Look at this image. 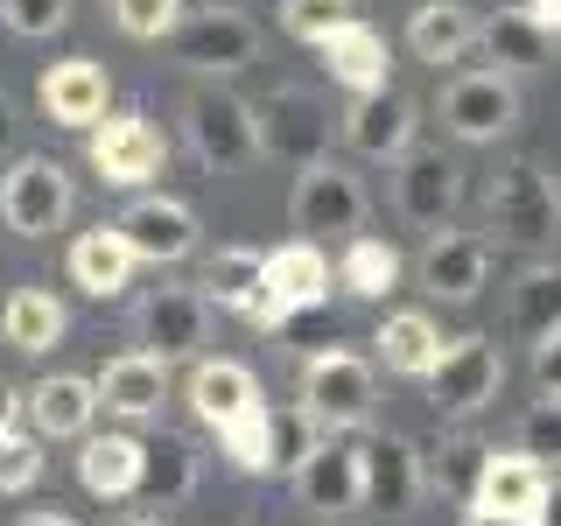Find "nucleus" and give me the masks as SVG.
<instances>
[{
	"label": "nucleus",
	"mask_w": 561,
	"mask_h": 526,
	"mask_svg": "<svg viewBox=\"0 0 561 526\" xmlns=\"http://www.w3.org/2000/svg\"><path fill=\"white\" fill-rule=\"evenodd\" d=\"M484 218L499 245H513L540 267V260H554L561 245V190L554 175L534 162V155H505L499 169H491V190H484Z\"/></svg>",
	"instance_id": "f257e3e1"
},
{
	"label": "nucleus",
	"mask_w": 561,
	"mask_h": 526,
	"mask_svg": "<svg viewBox=\"0 0 561 526\" xmlns=\"http://www.w3.org/2000/svg\"><path fill=\"white\" fill-rule=\"evenodd\" d=\"M330 302V260H323V245H309V239H288V245H274L267 260H260V302L245 323L253 330H288L295 316H309V309H323Z\"/></svg>",
	"instance_id": "f03ea898"
},
{
	"label": "nucleus",
	"mask_w": 561,
	"mask_h": 526,
	"mask_svg": "<svg viewBox=\"0 0 561 526\" xmlns=\"http://www.w3.org/2000/svg\"><path fill=\"white\" fill-rule=\"evenodd\" d=\"M373 400H379V379L358 351H316L302 365V408L323 435H344V428H365L373 421Z\"/></svg>",
	"instance_id": "7ed1b4c3"
},
{
	"label": "nucleus",
	"mask_w": 561,
	"mask_h": 526,
	"mask_svg": "<svg viewBox=\"0 0 561 526\" xmlns=\"http://www.w3.org/2000/svg\"><path fill=\"white\" fill-rule=\"evenodd\" d=\"M183 134H190V148H197V162L218 169V175H239L245 162H260L253 105L232 99L225 84H197V92L183 99Z\"/></svg>",
	"instance_id": "20e7f679"
},
{
	"label": "nucleus",
	"mask_w": 561,
	"mask_h": 526,
	"mask_svg": "<svg viewBox=\"0 0 561 526\" xmlns=\"http://www.w3.org/2000/svg\"><path fill=\"white\" fill-rule=\"evenodd\" d=\"M253 140L260 155H274V162H295V169H316L330 162V105L316 92H267L253 105Z\"/></svg>",
	"instance_id": "39448f33"
},
{
	"label": "nucleus",
	"mask_w": 561,
	"mask_h": 526,
	"mask_svg": "<svg viewBox=\"0 0 561 526\" xmlns=\"http://www.w3.org/2000/svg\"><path fill=\"white\" fill-rule=\"evenodd\" d=\"M421 386H428V408L443 421H470V414H484L491 400H499L505 358H499L491 338H456V344H443V365H435Z\"/></svg>",
	"instance_id": "423d86ee"
},
{
	"label": "nucleus",
	"mask_w": 561,
	"mask_h": 526,
	"mask_svg": "<svg viewBox=\"0 0 561 526\" xmlns=\"http://www.w3.org/2000/svg\"><path fill=\"white\" fill-rule=\"evenodd\" d=\"M288 218H295V232L309 245L316 239H358L365 232V183L344 162H316V169L295 175Z\"/></svg>",
	"instance_id": "0eeeda50"
},
{
	"label": "nucleus",
	"mask_w": 561,
	"mask_h": 526,
	"mask_svg": "<svg viewBox=\"0 0 561 526\" xmlns=\"http://www.w3.org/2000/svg\"><path fill=\"white\" fill-rule=\"evenodd\" d=\"M169 43H175V57L190 70H204V78H232V70H245L260 57V28L245 22L239 8H218V0H210V8H190Z\"/></svg>",
	"instance_id": "6e6552de"
},
{
	"label": "nucleus",
	"mask_w": 561,
	"mask_h": 526,
	"mask_svg": "<svg viewBox=\"0 0 561 526\" xmlns=\"http://www.w3.org/2000/svg\"><path fill=\"white\" fill-rule=\"evenodd\" d=\"M0 218H8L14 232H28V239L64 232V218H70L64 162H49V155H14V169L0 175Z\"/></svg>",
	"instance_id": "1a4fd4ad"
},
{
	"label": "nucleus",
	"mask_w": 561,
	"mask_h": 526,
	"mask_svg": "<svg viewBox=\"0 0 561 526\" xmlns=\"http://www.w3.org/2000/svg\"><path fill=\"white\" fill-rule=\"evenodd\" d=\"M435 105H443V127L456 140H499L519 119V84L499 78V70H456Z\"/></svg>",
	"instance_id": "9d476101"
},
{
	"label": "nucleus",
	"mask_w": 561,
	"mask_h": 526,
	"mask_svg": "<svg viewBox=\"0 0 561 526\" xmlns=\"http://www.w3.org/2000/svg\"><path fill=\"white\" fill-rule=\"evenodd\" d=\"M463 197V169H456L449 148H408L393 169V204L400 218L421 225V232H449V210Z\"/></svg>",
	"instance_id": "9b49d317"
},
{
	"label": "nucleus",
	"mask_w": 561,
	"mask_h": 526,
	"mask_svg": "<svg viewBox=\"0 0 561 526\" xmlns=\"http://www.w3.org/2000/svg\"><path fill=\"white\" fill-rule=\"evenodd\" d=\"M169 162V140L148 127V113H105L92 127V169L113 190H140L148 175H162Z\"/></svg>",
	"instance_id": "f8f14e48"
},
{
	"label": "nucleus",
	"mask_w": 561,
	"mask_h": 526,
	"mask_svg": "<svg viewBox=\"0 0 561 526\" xmlns=\"http://www.w3.org/2000/svg\"><path fill=\"white\" fill-rule=\"evenodd\" d=\"M295 499H302L309 513H323V519L358 513V505H365V464H358V443H351V435H323V443L309 449V464L295 470Z\"/></svg>",
	"instance_id": "ddd939ff"
},
{
	"label": "nucleus",
	"mask_w": 561,
	"mask_h": 526,
	"mask_svg": "<svg viewBox=\"0 0 561 526\" xmlns=\"http://www.w3.org/2000/svg\"><path fill=\"white\" fill-rule=\"evenodd\" d=\"M134 338L162 365L190 358V351H204V338H210V302L190 295V288H162V295H148V302L134 309Z\"/></svg>",
	"instance_id": "4468645a"
},
{
	"label": "nucleus",
	"mask_w": 561,
	"mask_h": 526,
	"mask_svg": "<svg viewBox=\"0 0 561 526\" xmlns=\"http://www.w3.org/2000/svg\"><path fill=\"white\" fill-rule=\"evenodd\" d=\"M337 127L351 140V155H365V162H400V155L414 148V127H421V119H414V99L386 84V92L351 99Z\"/></svg>",
	"instance_id": "2eb2a0df"
},
{
	"label": "nucleus",
	"mask_w": 561,
	"mask_h": 526,
	"mask_svg": "<svg viewBox=\"0 0 561 526\" xmlns=\"http://www.w3.org/2000/svg\"><path fill=\"white\" fill-rule=\"evenodd\" d=\"M113 232L127 239L134 260H190L197 253V210L175 204V197H134L127 210L113 218Z\"/></svg>",
	"instance_id": "dca6fc26"
},
{
	"label": "nucleus",
	"mask_w": 561,
	"mask_h": 526,
	"mask_svg": "<svg viewBox=\"0 0 561 526\" xmlns=\"http://www.w3.org/2000/svg\"><path fill=\"white\" fill-rule=\"evenodd\" d=\"M358 464H365V505L386 519H408L421 505V449L408 435H373V443H358Z\"/></svg>",
	"instance_id": "f3484780"
},
{
	"label": "nucleus",
	"mask_w": 561,
	"mask_h": 526,
	"mask_svg": "<svg viewBox=\"0 0 561 526\" xmlns=\"http://www.w3.org/2000/svg\"><path fill=\"white\" fill-rule=\"evenodd\" d=\"M540 499H548V470L519 449H491L484 456V478L470 491V513H491V519H540Z\"/></svg>",
	"instance_id": "a211bd4d"
},
{
	"label": "nucleus",
	"mask_w": 561,
	"mask_h": 526,
	"mask_svg": "<svg viewBox=\"0 0 561 526\" xmlns=\"http://www.w3.org/2000/svg\"><path fill=\"white\" fill-rule=\"evenodd\" d=\"M491 281V239L478 232H435L428 253H421V288L435 302H478Z\"/></svg>",
	"instance_id": "6ab92c4d"
},
{
	"label": "nucleus",
	"mask_w": 561,
	"mask_h": 526,
	"mask_svg": "<svg viewBox=\"0 0 561 526\" xmlns=\"http://www.w3.org/2000/svg\"><path fill=\"white\" fill-rule=\"evenodd\" d=\"M35 99H43V113L57 119V127H78L92 134L105 119V99H113V84H105V70L92 57H64L43 70V84H35Z\"/></svg>",
	"instance_id": "aec40b11"
},
{
	"label": "nucleus",
	"mask_w": 561,
	"mask_h": 526,
	"mask_svg": "<svg viewBox=\"0 0 561 526\" xmlns=\"http://www.w3.org/2000/svg\"><path fill=\"white\" fill-rule=\"evenodd\" d=\"M22 408L35 414V443H64V435H92L99 393H92V379H78V373H49L22 393Z\"/></svg>",
	"instance_id": "412c9836"
},
{
	"label": "nucleus",
	"mask_w": 561,
	"mask_h": 526,
	"mask_svg": "<svg viewBox=\"0 0 561 526\" xmlns=\"http://www.w3.org/2000/svg\"><path fill=\"white\" fill-rule=\"evenodd\" d=\"M92 393H99V408H113V414H127V421H154V414H162V400H169V365L148 358V351H127V358H113L92 379Z\"/></svg>",
	"instance_id": "4be33fe9"
},
{
	"label": "nucleus",
	"mask_w": 561,
	"mask_h": 526,
	"mask_svg": "<svg viewBox=\"0 0 561 526\" xmlns=\"http://www.w3.org/2000/svg\"><path fill=\"white\" fill-rule=\"evenodd\" d=\"M190 408H197L204 428H232L239 414H253V408H260V379H253V365H239V358H204L197 373H190Z\"/></svg>",
	"instance_id": "5701e85b"
},
{
	"label": "nucleus",
	"mask_w": 561,
	"mask_h": 526,
	"mask_svg": "<svg viewBox=\"0 0 561 526\" xmlns=\"http://www.w3.org/2000/svg\"><path fill=\"white\" fill-rule=\"evenodd\" d=\"M323 64H330V78L344 84L351 99H365V92H386V64H393V49H386V35L373 22H344L337 35H323Z\"/></svg>",
	"instance_id": "b1692460"
},
{
	"label": "nucleus",
	"mask_w": 561,
	"mask_h": 526,
	"mask_svg": "<svg viewBox=\"0 0 561 526\" xmlns=\"http://www.w3.org/2000/svg\"><path fill=\"white\" fill-rule=\"evenodd\" d=\"M408 49L421 64H463L478 49V8L470 0H421L408 22Z\"/></svg>",
	"instance_id": "393cba45"
},
{
	"label": "nucleus",
	"mask_w": 561,
	"mask_h": 526,
	"mask_svg": "<svg viewBox=\"0 0 561 526\" xmlns=\"http://www.w3.org/2000/svg\"><path fill=\"white\" fill-rule=\"evenodd\" d=\"M190 491H197V443L190 435H154V443H140V484L134 499L148 505H183Z\"/></svg>",
	"instance_id": "a878e982"
},
{
	"label": "nucleus",
	"mask_w": 561,
	"mask_h": 526,
	"mask_svg": "<svg viewBox=\"0 0 561 526\" xmlns=\"http://www.w3.org/2000/svg\"><path fill=\"white\" fill-rule=\"evenodd\" d=\"M140 260L127 253V239L113 232V225H92V232H78L70 245V281H78L84 295H99V302H113V295H127Z\"/></svg>",
	"instance_id": "bb28decb"
},
{
	"label": "nucleus",
	"mask_w": 561,
	"mask_h": 526,
	"mask_svg": "<svg viewBox=\"0 0 561 526\" xmlns=\"http://www.w3.org/2000/svg\"><path fill=\"white\" fill-rule=\"evenodd\" d=\"M373 344H379L386 373H400V379H428L435 365H443V330H435V316H421V309L386 316Z\"/></svg>",
	"instance_id": "cd10ccee"
},
{
	"label": "nucleus",
	"mask_w": 561,
	"mask_h": 526,
	"mask_svg": "<svg viewBox=\"0 0 561 526\" xmlns=\"http://www.w3.org/2000/svg\"><path fill=\"white\" fill-rule=\"evenodd\" d=\"M513 338L534 351L561 338V267L554 260H540V267H526L513 281Z\"/></svg>",
	"instance_id": "c85d7f7f"
},
{
	"label": "nucleus",
	"mask_w": 561,
	"mask_h": 526,
	"mask_svg": "<svg viewBox=\"0 0 561 526\" xmlns=\"http://www.w3.org/2000/svg\"><path fill=\"white\" fill-rule=\"evenodd\" d=\"M78 478H84L92 499H134V484H140V443H134V435H84Z\"/></svg>",
	"instance_id": "c756f323"
},
{
	"label": "nucleus",
	"mask_w": 561,
	"mask_h": 526,
	"mask_svg": "<svg viewBox=\"0 0 561 526\" xmlns=\"http://www.w3.org/2000/svg\"><path fill=\"white\" fill-rule=\"evenodd\" d=\"M478 49H484L491 64H499V78H513V70H534V64H548L554 35H548V28H534L519 8H499L491 22H478Z\"/></svg>",
	"instance_id": "7c9ffc66"
},
{
	"label": "nucleus",
	"mask_w": 561,
	"mask_h": 526,
	"mask_svg": "<svg viewBox=\"0 0 561 526\" xmlns=\"http://www.w3.org/2000/svg\"><path fill=\"white\" fill-rule=\"evenodd\" d=\"M337 288H344V295H358V302H386V295L400 288V253H393V239H373V232L344 239Z\"/></svg>",
	"instance_id": "2f4dec72"
},
{
	"label": "nucleus",
	"mask_w": 561,
	"mask_h": 526,
	"mask_svg": "<svg viewBox=\"0 0 561 526\" xmlns=\"http://www.w3.org/2000/svg\"><path fill=\"white\" fill-rule=\"evenodd\" d=\"M260 245H218V253L204 260V302L232 309V316H253L260 302Z\"/></svg>",
	"instance_id": "473e14b6"
},
{
	"label": "nucleus",
	"mask_w": 561,
	"mask_h": 526,
	"mask_svg": "<svg viewBox=\"0 0 561 526\" xmlns=\"http://www.w3.org/2000/svg\"><path fill=\"white\" fill-rule=\"evenodd\" d=\"M0 338L14 351H49L64 338V302L49 288H14L8 302H0Z\"/></svg>",
	"instance_id": "72a5a7b5"
},
{
	"label": "nucleus",
	"mask_w": 561,
	"mask_h": 526,
	"mask_svg": "<svg viewBox=\"0 0 561 526\" xmlns=\"http://www.w3.org/2000/svg\"><path fill=\"white\" fill-rule=\"evenodd\" d=\"M435 464H421V484L428 491H443V499H463L470 505V491H478V478H484V443L478 435H443V443L428 449Z\"/></svg>",
	"instance_id": "f704fd0d"
},
{
	"label": "nucleus",
	"mask_w": 561,
	"mask_h": 526,
	"mask_svg": "<svg viewBox=\"0 0 561 526\" xmlns=\"http://www.w3.org/2000/svg\"><path fill=\"white\" fill-rule=\"evenodd\" d=\"M316 443H323V428H316L302 408H267V470L274 478H295Z\"/></svg>",
	"instance_id": "c9c22d12"
},
{
	"label": "nucleus",
	"mask_w": 561,
	"mask_h": 526,
	"mask_svg": "<svg viewBox=\"0 0 561 526\" xmlns=\"http://www.w3.org/2000/svg\"><path fill=\"white\" fill-rule=\"evenodd\" d=\"M344 22H358L351 0H280V28L302 35V43H323V35H337Z\"/></svg>",
	"instance_id": "e433bc0d"
},
{
	"label": "nucleus",
	"mask_w": 561,
	"mask_h": 526,
	"mask_svg": "<svg viewBox=\"0 0 561 526\" xmlns=\"http://www.w3.org/2000/svg\"><path fill=\"white\" fill-rule=\"evenodd\" d=\"M225 456H232V470H245V478H267V408L239 414L232 428H218Z\"/></svg>",
	"instance_id": "4c0bfd02"
},
{
	"label": "nucleus",
	"mask_w": 561,
	"mask_h": 526,
	"mask_svg": "<svg viewBox=\"0 0 561 526\" xmlns=\"http://www.w3.org/2000/svg\"><path fill=\"white\" fill-rule=\"evenodd\" d=\"M113 22L134 35V43H162L183 22V0H113Z\"/></svg>",
	"instance_id": "58836bf2"
},
{
	"label": "nucleus",
	"mask_w": 561,
	"mask_h": 526,
	"mask_svg": "<svg viewBox=\"0 0 561 526\" xmlns=\"http://www.w3.org/2000/svg\"><path fill=\"white\" fill-rule=\"evenodd\" d=\"M43 484V443L22 428L0 435V491H35Z\"/></svg>",
	"instance_id": "ea45409f"
},
{
	"label": "nucleus",
	"mask_w": 561,
	"mask_h": 526,
	"mask_svg": "<svg viewBox=\"0 0 561 526\" xmlns=\"http://www.w3.org/2000/svg\"><path fill=\"white\" fill-rule=\"evenodd\" d=\"M519 456H534V464H561V400H540V408H526L519 421Z\"/></svg>",
	"instance_id": "a19ab883"
},
{
	"label": "nucleus",
	"mask_w": 561,
	"mask_h": 526,
	"mask_svg": "<svg viewBox=\"0 0 561 526\" xmlns=\"http://www.w3.org/2000/svg\"><path fill=\"white\" fill-rule=\"evenodd\" d=\"M0 22L14 35H57L70 22V0H0Z\"/></svg>",
	"instance_id": "79ce46f5"
},
{
	"label": "nucleus",
	"mask_w": 561,
	"mask_h": 526,
	"mask_svg": "<svg viewBox=\"0 0 561 526\" xmlns=\"http://www.w3.org/2000/svg\"><path fill=\"white\" fill-rule=\"evenodd\" d=\"M534 379H540V393H548V400H561V338L534 351Z\"/></svg>",
	"instance_id": "37998d69"
},
{
	"label": "nucleus",
	"mask_w": 561,
	"mask_h": 526,
	"mask_svg": "<svg viewBox=\"0 0 561 526\" xmlns=\"http://www.w3.org/2000/svg\"><path fill=\"white\" fill-rule=\"evenodd\" d=\"M519 14L534 28H548V35H561V0H519Z\"/></svg>",
	"instance_id": "c03bdc74"
},
{
	"label": "nucleus",
	"mask_w": 561,
	"mask_h": 526,
	"mask_svg": "<svg viewBox=\"0 0 561 526\" xmlns=\"http://www.w3.org/2000/svg\"><path fill=\"white\" fill-rule=\"evenodd\" d=\"M14 140H22V119H14V105L0 99V155H14Z\"/></svg>",
	"instance_id": "a18cd8bd"
},
{
	"label": "nucleus",
	"mask_w": 561,
	"mask_h": 526,
	"mask_svg": "<svg viewBox=\"0 0 561 526\" xmlns=\"http://www.w3.org/2000/svg\"><path fill=\"white\" fill-rule=\"evenodd\" d=\"M534 526H561V478H548V499H540V519Z\"/></svg>",
	"instance_id": "49530a36"
},
{
	"label": "nucleus",
	"mask_w": 561,
	"mask_h": 526,
	"mask_svg": "<svg viewBox=\"0 0 561 526\" xmlns=\"http://www.w3.org/2000/svg\"><path fill=\"white\" fill-rule=\"evenodd\" d=\"M14 414H22V393H14V386H8V379H0V435H8V428H14Z\"/></svg>",
	"instance_id": "de8ad7c7"
},
{
	"label": "nucleus",
	"mask_w": 561,
	"mask_h": 526,
	"mask_svg": "<svg viewBox=\"0 0 561 526\" xmlns=\"http://www.w3.org/2000/svg\"><path fill=\"white\" fill-rule=\"evenodd\" d=\"M14 526H78L70 513H57V505H49V513H28V519H14Z\"/></svg>",
	"instance_id": "09e8293b"
},
{
	"label": "nucleus",
	"mask_w": 561,
	"mask_h": 526,
	"mask_svg": "<svg viewBox=\"0 0 561 526\" xmlns=\"http://www.w3.org/2000/svg\"><path fill=\"white\" fill-rule=\"evenodd\" d=\"M463 526H526V519H491V513H470Z\"/></svg>",
	"instance_id": "8fccbe9b"
},
{
	"label": "nucleus",
	"mask_w": 561,
	"mask_h": 526,
	"mask_svg": "<svg viewBox=\"0 0 561 526\" xmlns=\"http://www.w3.org/2000/svg\"><path fill=\"white\" fill-rule=\"evenodd\" d=\"M113 526H154V519L148 513H127V519H113Z\"/></svg>",
	"instance_id": "3c124183"
}]
</instances>
